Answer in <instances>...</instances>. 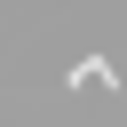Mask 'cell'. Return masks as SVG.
Returning <instances> with one entry per match:
<instances>
[{
    "label": "cell",
    "instance_id": "cell-1",
    "mask_svg": "<svg viewBox=\"0 0 127 127\" xmlns=\"http://www.w3.org/2000/svg\"><path fill=\"white\" fill-rule=\"evenodd\" d=\"M71 79H95V87H119V71H111V64H103V56H87V64H79V71H71Z\"/></svg>",
    "mask_w": 127,
    "mask_h": 127
}]
</instances>
